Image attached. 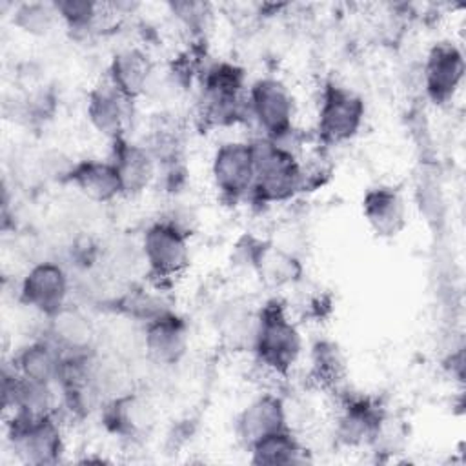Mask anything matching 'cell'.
<instances>
[{"mask_svg": "<svg viewBox=\"0 0 466 466\" xmlns=\"http://www.w3.org/2000/svg\"><path fill=\"white\" fill-rule=\"evenodd\" d=\"M115 309L133 320H138L142 324L151 322L153 319L164 315L169 311L162 297L144 289V288H127L118 299L113 300Z\"/></svg>", "mask_w": 466, "mask_h": 466, "instance_id": "24", "label": "cell"}, {"mask_svg": "<svg viewBox=\"0 0 466 466\" xmlns=\"http://www.w3.org/2000/svg\"><path fill=\"white\" fill-rule=\"evenodd\" d=\"M71 280L62 264L40 260L33 264L20 282V300L46 319L67 304Z\"/></svg>", "mask_w": 466, "mask_h": 466, "instance_id": "9", "label": "cell"}, {"mask_svg": "<svg viewBox=\"0 0 466 466\" xmlns=\"http://www.w3.org/2000/svg\"><path fill=\"white\" fill-rule=\"evenodd\" d=\"M58 13V18L66 22V25L76 35H87L95 31L96 22L100 18V5L86 0H67V2H53Z\"/></svg>", "mask_w": 466, "mask_h": 466, "instance_id": "27", "label": "cell"}, {"mask_svg": "<svg viewBox=\"0 0 466 466\" xmlns=\"http://www.w3.org/2000/svg\"><path fill=\"white\" fill-rule=\"evenodd\" d=\"M58 20L55 4L44 2H22L13 11V24L33 36L47 35Z\"/></svg>", "mask_w": 466, "mask_h": 466, "instance_id": "26", "label": "cell"}, {"mask_svg": "<svg viewBox=\"0 0 466 466\" xmlns=\"http://www.w3.org/2000/svg\"><path fill=\"white\" fill-rule=\"evenodd\" d=\"M244 71L229 62H215L202 73L200 118L209 126H231L248 116Z\"/></svg>", "mask_w": 466, "mask_h": 466, "instance_id": "3", "label": "cell"}, {"mask_svg": "<svg viewBox=\"0 0 466 466\" xmlns=\"http://www.w3.org/2000/svg\"><path fill=\"white\" fill-rule=\"evenodd\" d=\"M67 182L93 202H111L115 197L122 195L111 160L87 158L75 162L67 175Z\"/></svg>", "mask_w": 466, "mask_h": 466, "instance_id": "20", "label": "cell"}, {"mask_svg": "<svg viewBox=\"0 0 466 466\" xmlns=\"http://www.w3.org/2000/svg\"><path fill=\"white\" fill-rule=\"evenodd\" d=\"M284 428H288V408L277 393L258 395L237 417V435L246 448Z\"/></svg>", "mask_w": 466, "mask_h": 466, "instance_id": "15", "label": "cell"}, {"mask_svg": "<svg viewBox=\"0 0 466 466\" xmlns=\"http://www.w3.org/2000/svg\"><path fill=\"white\" fill-rule=\"evenodd\" d=\"M46 339L64 355H82L95 351L96 331L91 319L73 304H66L47 317Z\"/></svg>", "mask_w": 466, "mask_h": 466, "instance_id": "14", "label": "cell"}, {"mask_svg": "<svg viewBox=\"0 0 466 466\" xmlns=\"http://www.w3.org/2000/svg\"><path fill=\"white\" fill-rule=\"evenodd\" d=\"M255 160V182L249 198L257 204H277L304 191L302 162L282 151L269 138L251 140Z\"/></svg>", "mask_w": 466, "mask_h": 466, "instance_id": "1", "label": "cell"}, {"mask_svg": "<svg viewBox=\"0 0 466 466\" xmlns=\"http://www.w3.org/2000/svg\"><path fill=\"white\" fill-rule=\"evenodd\" d=\"M111 149V164L116 171L120 191L126 197L142 193L157 177V160L144 144L129 142L126 137L118 138Z\"/></svg>", "mask_w": 466, "mask_h": 466, "instance_id": "13", "label": "cell"}, {"mask_svg": "<svg viewBox=\"0 0 466 466\" xmlns=\"http://www.w3.org/2000/svg\"><path fill=\"white\" fill-rule=\"evenodd\" d=\"M364 100L350 87L326 84L320 93L317 133L322 144L333 146L353 138L364 122Z\"/></svg>", "mask_w": 466, "mask_h": 466, "instance_id": "4", "label": "cell"}, {"mask_svg": "<svg viewBox=\"0 0 466 466\" xmlns=\"http://www.w3.org/2000/svg\"><path fill=\"white\" fill-rule=\"evenodd\" d=\"M258 309H251L249 304L240 300H231L220 306L215 328L222 344L233 351L251 350L257 335Z\"/></svg>", "mask_w": 466, "mask_h": 466, "instance_id": "21", "label": "cell"}, {"mask_svg": "<svg viewBox=\"0 0 466 466\" xmlns=\"http://www.w3.org/2000/svg\"><path fill=\"white\" fill-rule=\"evenodd\" d=\"M102 419L107 430L122 439H138L153 424L151 406L131 391L106 400Z\"/></svg>", "mask_w": 466, "mask_h": 466, "instance_id": "18", "label": "cell"}, {"mask_svg": "<svg viewBox=\"0 0 466 466\" xmlns=\"http://www.w3.org/2000/svg\"><path fill=\"white\" fill-rule=\"evenodd\" d=\"M144 351L153 364H178L189 346V329L184 319L171 309L144 324Z\"/></svg>", "mask_w": 466, "mask_h": 466, "instance_id": "12", "label": "cell"}, {"mask_svg": "<svg viewBox=\"0 0 466 466\" xmlns=\"http://www.w3.org/2000/svg\"><path fill=\"white\" fill-rule=\"evenodd\" d=\"M153 73L155 66L149 55L144 49L131 46L122 47L113 55L107 80L127 98L135 100L140 95L147 93L155 76Z\"/></svg>", "mask_w": 466, "mask_h": 466, "instance_id": "17", "label": "cell"}, {"mask_svg": "<svg viewBox=\"0 0 466 466\" xmlns=\"http://www.w3.org/2000/svg\"><path fill=\"white\" fill-rule=\"evenodd\" d=\"M293 95L279 78H258L248 89V116L262 129V137H277L293 126Z\"/></svg>", "mask_w": 466, "mask_h": 466, "instance_id": "7", "label": "cell"}, {"mask_svg": "<svg viewBox=\"0 0 466 466\" xmlns=\"http://www.w3.org/2000/svg\"><path fill=\"white\" fill-rule=\"evenodd\" d=\"M386 419L384 410L370 399H348L337 420V439L346 446H371Z\"/></svg>", "mask_w": 466, "mask_h": 466, "instance_id": "16", "label": "cell"}, {"mask_svg": "<svg viewBox=\"0 0 466 466\" xmlns=\"http://www.w3.org/2000/svg\"><path fill=\"white\" fill-rule=\"evenodd\" d=\"M464 78V58L461 49L451 42L435 44L422 66V80L428 96L435 104L453 98Z\"/></svg>", "mask_w": 466, "mask_h": 466, "instance_id": "11", "label": "cell"}, {"mask_svg": "<svg viewBox=\"0 0 466 466\" xmlns=\"http://www.w3.org/2000/svg\"><path fill=\"white\" fill-rule=\"evenodd\" d=\"M362 213L379 237H395L406 226V204L402 195L388 186L370 189L362 200Z\"/></svg>", "mask_w": 466, "mask_h": 466, "instance_id": "19", "label": "cell"}, {"mask_svg": "<svg viewBox=\"0 0 466 466\" xmlns=\"http://www.w3.org/2000/svg\"><path fill=\"white\" fill-rule=\"evenodd\" d=\"M251 351L257 362L273 375H286L299 360L302 337L280 300H268L258 309L257 335Z\"/></svg>", "mask_w": 466, "mask_h": 466, "instance_id": "2", "label": "cell"}, {"mask_svg": "<svg viewBox=\"0 0 466 466\" xmlns=\"http://www.w3.org/2000/svg\"><path fill=\"white\" fill-rule=\"evenodd\" d=\"M133 102L107 78L98 82L87 96L86 113L91 126L111 142L124 138L133 118Z\"/></svg>", "mask_w": 466, "mask_h": 466, "instance_id": "10", "label": "cell"}, {"mask_svg": "<svg viewBox=\"0 0 466 466\" xmlns=\"http://www.w3.org/2000/svg\"><path fill=\"white\" fill-rule=\"evenodd\" d=\"M311 373L322 386L333 388L346 377V360L339 346L331 340H320L311 351Z\"/></svg>", "mask_w": 466, "mask_h": 466, "instance_id": "25", "label": "cell"}, {"mask_svg": "<svg viewBox=\"0 0 466 466\" xmlns=\"http://www.w3.org/2000/svg\"><path fill=\"white\" fill-rule=\"evenodd\" d=\"M211 177L222 198L238 202L249 197L255 182V160L251 142L231 140L217 147L211 162Z\"/></svg>", "mask_w": 466, "mask_h": 466, "instance_id": "8", "label": "cell"}, {"mask_svg": "<svg viewBox=\"0 0 466 466\" xmlns=\"http://www.w3.org/2000/svg\"><path fill=\"white\" fill-rule=\"evenodd\" d=\"M140 246L144 264L157 279L177 277L189 264V233L166 218L144 231Z\"/></svg>", "mask_w": 466, "mask_h": 466, "instance_id": "6", "label": "cell"}, {"mask_svg": "<svg viewBox=\"0 0 466 466\" xmlns=\"http://www.w3.org/2000/svg\"><path fill=\"white\" fill-rule=\"evenodd\" d=\"M7 439L16 457L25 464H53L60 461L64 451L62 430L55 413L44 417L13 415Z\"/></svg>", "mask_w": 466, "mask_h": 466, "instance_id": "5", "label": "cell"}, {"mask_svg": "<svg viewBox=\"0 0 466 466\" xmlns=\"http://www.w3.org/2000/svg\"><path fill=\"white\" fill-rule=\"evenodd\" d=\"M64 364V353L46 337L24 346L13 359V370L36 382L56 384Z\"/></svg>", "mask_w": 466, "mask_h": 466, "instance_id": "22", "label": "cell"}, {"mask_svg": "<svg viewBox=\"0 0 466 466\" xmlns=\"http://www.w3.org/2000/svg\"><path fill=\"white\" fill-rule=\"evenodd\" d=\"M248 450L255 464H295L306 461V448L289 428L262 437Z\"/></svg>", "mask_w": 466, "mask_h": 466, "instance_id": "23", "label": "cell"}]
</instances>
